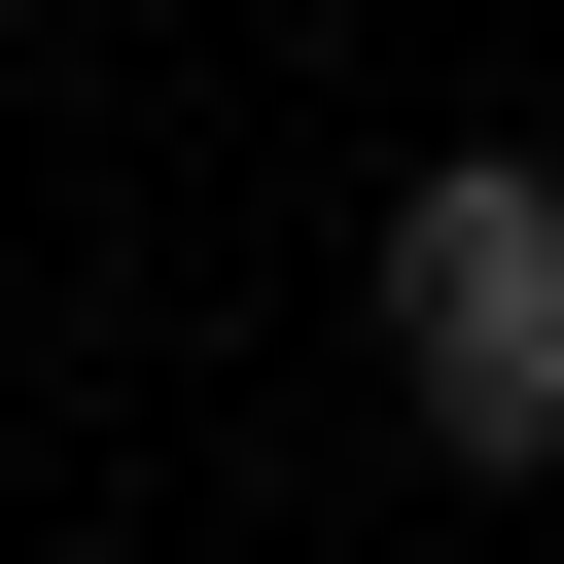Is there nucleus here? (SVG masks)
Wrapping results in <instances>:
<instances>
[{
    "label": "nucleus",
    "mask_w": 564,
    "mask_h": 564,
    "mask_svg": "<svg viewBox=\"0 0 564 564\" xmlns=\"http://www.w3.org/2000/svg\"><path fill=\"white\" fill-rule=\"evenodd\" d=\"M388 388H423V458H564V176L529 141L388 176Z\"/></svg>",
    "instance_id": "f257e3e1"
}]
</instances>
